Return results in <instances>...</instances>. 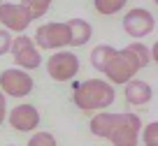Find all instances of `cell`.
I'll list each match as a JSON object with an SVG mask.
<instances>
[{"label":"cell","instance_id":"8fae6325","mask_svg":"<svg viewBox=\"0 0 158 146\" xmlns=\"http://www.w3.org/2000/svg\"><path fill=\"white\" fill-rule=\"evenodd\" d=\"M126 102L133 104V107H142V104L151 102V97H153V91L151 86H149L147 81H142V79H130L128 83H126Z\"/></svg>","mask_w":158,"mask_h":146},{"label":"cell","instance_id":"7402d4cb","mask_svg":"<svg viewBox=\"0 0 158 146\" xmlns=\"http://www.w3.org/2000/svg\"><path fill=\"white\" fill-rule=\"evenodd\" d=\"M151 60H153V63L158 65V39H156V44L151 47Z\"/></svg>","mask_w":158,"mask_h":146},{"label":"cell","instance_id":"d6986e66","mask_svg":"<svg viewBox=\"0 0 158 146\" xmlns=\"http://www.w3.org/2000/svg\"><path fill=\"white\" fill-rule=\"evenodd\" d=\"M26 146H58V144H56V137L51 132H33V137L28 139Z\"/></svg>","mask_w":158,"mask_h":146},{"label":"cell","instance_id":"277c9868","mask_svg":"<svg viewBox=\"0 0 158 146\" xmlns=\"http://www.w3.org/2000/svg\"><path fill=\"white\" fill-rule=\"evenodd\" d=\"M139 137H142V121H139L137 114H133V112L118 114L116 128H114L109 141L114 146H137Z\"/></svg>","mask_w":158,"mask_h":146},{"label":"cell","instance_id":"3957f363","mask_svg":"<svg viewBox=\"0 0 158 146\" xmlns=\"http://www.w3.org/2000/svg\"><path fill=\"white\" fill-rule=\"evenodd\" d=\"M35 44L47 51H60V49L70 47V26L68 21H51V23H42L35 30Z\"/></svg>","mask_w":158,"mask_h":146},{"label":"cell","instance_id":"9a60e30c","mask_svg":"<svg viewBox=\"0 0 158 146\" xmlns=\"http://www.w3.org/2000/svg\"><path fill=\"white\" fill-rule=\"evenodd\" d=\"M128 0H93V7L98 14L102 16H112V14H118V12L126 7Z\"/></svg>","mask_w":158,"mask_h":146},{"label":"cell","instance_id":"ffe728a7","mask_svg":"<svg viewBox=\"0 0 158 146\" xmlns=\"http://www.w3.org/2000/svg\"><path fill=\"white\" fill-rule=\"evenodd\" d=\"M12 42H14L12 33H10L7 28H0V56L10 54V49H12Z\"/></svg>","mask_w":158,"mask_h":146},{"label":"cell","instance_id":"5b68a950","mask_svg":"<svg viewBox=\"0 0 158 146\" xmlns=\"http://www.w3.org/2000/svg\"><path fill=\"white\" fill-rule=\"evenodd\" d=\"M14 65L21 70H37L42 65V54H40V47L35 44V39H30L28 35L19 33V37H14L10 49Z\"/></svg>","mask_w":158,"mask_h":146},{"label":"cell","instance_id":"52a82bcc","mask_svg":"<svg viewBox=\"0 0 158 146\" xmlns=\"http://www.w3.org/2000/svg\"><path fill=\"white\" fill-rule=\"evenodd\" d=\"M33 77L28 74V70L21 67H10L0 74V91L10 97H26L28 93H33Z\"/></svg>","mask_w":158,"mask_h":146},{"label":"cell","instance_id":"44dd1931","mask_svg":"<svg viewBox=\"0 0 158 146\" xmlns=\"http://www.w3.org/2000/svg\"><path fill=\"white\" fill-rule=\"evenodd\" d=\"M5 118H7V102H5V93L0 91V125L5 123Z\"/></svg>","mask_w":158,"mask_h":146},{"label":"cell","instance_id":"5bb4252c","mask_svg":"<svg viewBox=\"0 0 158 146\" xmlns=\"http://www.w3.org/2000/svg\"><path fill=\"white\" fill-rule=\"evenodd\" d=\"M118 49L109 47V44H98V47L91 51V65H93L98 72H105V67L109 65V60L116 56Z\"/></svg>","mask_w":158,"mask_h":146},{"label":"cell","instance_id":"2e32d148","mask_svg":"<svg viewBox=\"0 0 158 146\" xmlns=\"http://www.w3.org/2000/svg\"><path fill=\"white\" fill-rule=\"evenodd\" d=\"M128 51L135 56V60L139 63V67H147V65L151 63V49H149L144 42H139V39H135V42L128 44Z\"/></svg>","mask_w":158,"mask_h":146},{"label":"cell","instance_id":"ba28073f","mask_svg":"<svg viewBox=\"0 0 158 146\" xmlns=\"http://www.w3.org/2000/svg\"><path fill=\"white\" fill-rule=\"evenodd\" d=\"M33 21V14L23 2H0V23L10 33H23Z\"/></svg>","mask_w":158,"mask_h":146},{"label":"cell","instance_id":"ac0fdd59","mask_svg":"<svg viewBox=\"0 0 158 146\" xmlns=\"http://www.w3.org/2000/svg\"><path fill=\"white\" fill-rule=\"evenodd\" d=\"M144 146H158V121H151L142 128V137Z\"/></svg>","mask_w":158,"mask_h":146},{"label":"cell","instance_id":"30bf717a","mask_svg":"<svg viewBox=\"0 0 158 146\" xmlns=\"http://www.w3.org/2000/svg\"><path fill=\"white\" fill-rule=\"evenodd\" d=\"M7 121L16 132H33L40 125V112L33 104H19V107H14L10 112Z\"/></svg>","mask_w":158,"mask_h":146},{"label":"cell","instance_id":"e0dca14e","mask_svg":"<svg viewBox=\"0 0 158 146\" xmlns=\"http://www.w3.org/2000/svg\"><path fill=\"white\" fill-rule=\"evenodd\" d=\"M23 5L28 7V12L33 14V19H42L49 12L51 0H23Z\"/></svg>","mask_w":158,"mask_h":146},{"label":"cell","instance_id":"7a4b0ae2","mask_svg":"<svg viewBox=\"0 0 158 146\" xmlns=\"http://www.w3.org/2000/svg\"><path fill=\"white\" fill-rule=\"evenodd\" d=\"M139 63L135 60V56L126 49H118L116 56L109 60V65L105 67L102 74H107V81H112L114 86H126L130 79H135V74L139 72Z\"/></svg>","mask_w":158,"mask_h":146},{"label":"cell","instance_id":"7c38bea8","mask_svg":"<svg viewBox=\"0 0 158 146\" xmlns=\"http://www.w3.org/2000/svg\"><path fill=\"white\" fill-rule=\"evenodd\" d=\"M116 121H118V114L114 112H107V109H102V112L93 114V118H91V135L93 137H100V139H109L114 132V128H116Z\"/></svg>","mask_w":158,"mask_h":146},{"label":"cell","instance_id":"4fadbf2b","mask_svg":"<svg viewBox=\"0 0 158 146\" xmlns=\"http://www.w3.org/2000/svg\"><path fill=\"white\" fill-rule=\"evenodd\" d=\"M70 47H84L93 35V28L86 19H70Z\"/></svg>","mask_w":158,"mask_h":146},{"label":"cell","instance_id":"6da1fadb","mask_svg":"<svg viewBox=\"0 0 158 146\" xmlns=\"http://www.w3.org/2000/svg\"><path fill=\"white\" fill-rule=\"evenodd\" d=\"M114 100H116L114 83L105 81V79H86V81L77 83L74 93H72V102L84 114L109 109L114 104Z\"/></svg>","mask_w":158,"mask_h":146},{"label":"cell","instance_id":"9c48e42d","mask_svg":"<svg viewBox=\"0 0 158 146\" xmlns=\"http://www.w3.org/2000/svg\"><path fill=\"white\" fill-rule=\"evenodd\" d=\"M153 28H156V19H153V14L149 10H144V7H133V10L126 12V16H123V30H126V35L139 39V37L151 35Z\"/></svg>","mask_w":158,"mask_h":146},{"label":"cell","instance_id":"603a6c76","mask_svg":"<svg viewBox=\"0 0 158 146\" xmlns=\"http://www.w3.org/2000/svg\"><path fill=\"white\" fill-rule=\"evenodd\" d=\"M153 2H156V7H158V0H153Z\"/></svg>","mask_w":158,"mask_h":146},{"label":"cell","instance_id":"8992f818","mask_svg":"<svg viewBox=\"0 0 158 146\" xmlns=\"http://www.w3.org/2000/svg\"><path fill=\"white\" fill-rule=\"evenodd\" d=\"M47 74H49L54 81H70L79 74V58L72 54V51H56V54L49 56L47 60Z\"/></svg>","mask_w":158,"mask_h":146}]
</instances>
